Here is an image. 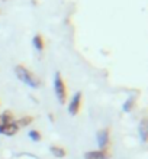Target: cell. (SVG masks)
<instances>
[{
  "instance_id": "obj_1",
  "label": "cell",
  "mask_w": 148,
  "mask_h": 159,
  "mask_svg": "<svg viewBox=\"0 0 148 159\" xmlns=\"http://www.w3.org/2000/svg\"><path fill=\"white\" fill-rule=\"evenodd\" d=\"M15 74H16V77L21 80L22 83L28 84L29 87L36 88L41 85V80L35 75L34 72H31L25 65H16L15 67Z\"/></svg>"
},
{
  "instance_id": "obj_2",
  "label": "cell",
  "mask_w": 148,
  "mask_h": 159,
  "mask_svg": "<svg viewBox=\"0 0 148 159\" xmlns=\"http://www.w3.org/2000/svg\"><path fill=\"white\" fill-rule=\"evenodd\" d=\"M54 90L58 101L61 104H65V101H67V87H65V83H64L60 72H55L54 75Z\"/></svg>"
},
{
  "instance_id": "obj_3",
  "label": "cell",
  "mask_w": 148,
  "mask_h": 159,
  "mask_svg": "<svg viewBox=\"0 0 148 159\" xmlns=\"http://www.w3.org/2000/svg\"><path fill=\"white\" fill-rule=\"evenodd\" d=\"M81 97H83L81 91H77L76 94H74V97L71 98L70 104H68V111H70V114L76 116V114L80 111V107H81Z\"/></svg>"
},
{
  "instance_id": "obj_4",
  "label": "cell",
  "mask_w": 148,
  "mask_h": 159,
  "mask_svg": "<svg viewBox=\"0 0 148 159\" xmlns=\"http://www.w3.org/2000/svg\"><path fill=\"white\" fill-rule=\"evenodd\" d=\"M110 142V133H109V129H103V130H99L98 132V143H99V148L102 151L107 148Z\"/></svg>"
},
{
  "instance_id": "obj_5",
  "label": "cell",
  "mask_w": 148,
  "mask_h": 159,
  "mask_svg": "<svg viewBox=\"0 0 148 159\" xmlns=\"http://www.w3.org/2000/svg\"><path fill=\"white\" fill-rule=\"evenodd\" d=\"M110 158V153L106 149L103 151H90V152H86L84 153V159H109Z\"/></svg>"
},
{
  "instance_id": "obj_6",
  "label": "cell",
  "mask_w": 148,
  "mask_h": 159,
  "mask_svg": "<svg viewBox=\"0 0 148 159\" xmlns=\"http://www.w3.org/2000/svg\"><path fill=\"white\" fill-rule=\"evenodd\" d=\"M17 130H19V127L16 126L15 121H12V123H7L6 126L2 127V129H0V133L6 134V136H13V134L17 133Z\"/></svg>"
},
{
  "instance_id": "obj_7",
  "label": "cell",
  "mask_w": 148,
  "mask_h": 159,
  "mask_svg": "<svg viewBox=\"0 0 148 159\" xmlns=\"http://www.w3.org/2000/svg\"><path fill=\"white\" fill-rule=\"evenodd\" d=\"M12 121H13V113L12 111H9V110L3 111V113L0 114V129H2L3 126H6L7 123H12Z\"/></svg>"
},
{
  "instance_id": "obj_8",
  "label": "cell",
  "mask_w": 148,
  "mask_h": 159,
  "mask_svg": "<svg viewBox=\"0 0 148 159\" xmlns=\"http://www.w3.org/2000/svg\"><path fill=\"white\" fill-rule=\"evenodd\" d=\"M51 153L55 156V158H64V156L67 155V151L64 149V148L61 146H57V145H52V146L50 148Z\"/></svg>"
},
{
  "instance_id": "obj_9",
  "label": "cell",
  "mask_w": 148,
  "mask_h": 159,
  "mask_svg": "<svg viewBox=\"0 0 148 159\" xmlns=\"http://www.w3.org/2000/svg\"><path fill=\"white\" fill-rule=\"evenodd\" d=\"M34 46H35V49L38 51V52H42V49H44V38L41 36V35H35L34 36Z\"/></svg>"
},
{
  "instance_id": "obj_10",
  "label": "cell",
  "mask_w": 148,
  "mask_h": 159,
  "mask_svg": "<svg viewBox=\"0 0 148 159\" xmlns=\"http://www.w3.org/2000/svg\"><path fill=\"white\" fill-rule=\"evenodd\" d=\"M32 121H34V117H32V116H25V117L19 119V120H17V121H15V123H16V126H17V127H25V126L31 125Z\"/></svg>"
},
{
  "instance_id": "obj_11",
  "label": "cell",
  "mask_w": 148,
  "mask_h": 159,
  "mask_svg": "<svg viewBox=\"0 0 148 159\" xmlns=\"http://www.w3.org/2000/svg\"><path fill=\"white\" fill-rule=\"evenodd\" d=\"M140 133H141V139H142V142H147V119H142V121H141Z\"/></svg>"
},
{
  "instance_id": "obj_12",
  "label": "cell",
  "mask_w": 148,
  "mask_h": 159,
  "mask_svg": "<svg viewBox=\"0 0 148 159\" xmlns=\"http://www.w3.org/2000/svg\"><path fill=\"white\" fill-rule=\"evenodd\" d=\"M134 104H135V97H129V98L125 101V104H123V111H131Z\"/></svg>"
},
{
  "instance_id": "obj_13",
  "label": "cell",
  "mask_w": 148,
  "mask_h": 159,
  "mask_svg": "<svg viewBox=\"0 0 148 159\" xmlns=\"http://www.w3.org/2000/svg\"><path fill=\"white\" fill-rule=\"evenodd\" d=\"M29 138L32 139V140H35V142H39V140L42 139V136H41V133H39L38 130H31V132H29Z\"/></svg>"
}]
</instances>
